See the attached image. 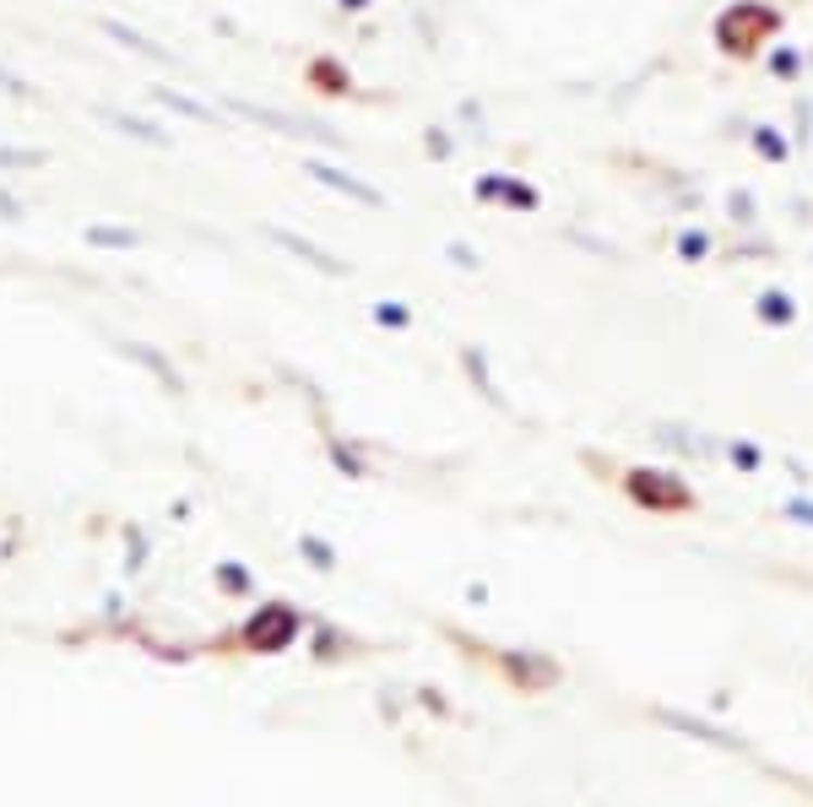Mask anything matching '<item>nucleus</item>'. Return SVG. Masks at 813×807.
Here are the masks:
<instances>
[{
    "mask_svg": "<svg viewBox=\"0 0 813 807\" xmlns=\"http://www.w3.org/2000/svg\"><path fill=\"white\" fill-rule=\"evenodd\" d=\"M716 49L722 54H733V60H754L760 49H771L776 43V33H781V11L771 5V0H733V5H722L716 11Z\"/></svg>",
    "mask_w": 813,
    "mask_h": 807,
    "instance_id": "1",
    "label": "nucleus"
},
{
    "mask_svg": "<svg viewBox=\"0 0 813 807\" xmlns=\"http://www.w3.org/2000/svg\"><path fill=\"white\" fill-rule=\"evenodd\" d=\"M624 493H629L640 509H656V515L695 509V493H689V482H684V477H673V471H651V466L629 471V477H624Z\"/></svg>",
    "mask_w": 813,
    "mask_h": 807,
    "instance_id": "2",
    "label": "nucleus"
},
{
    "mask_svg": "<svg viewBox=\"0 0 813 807\" xmlns=\"http://www.w3.org/2000/svg\"><path fill=\"white\" fill-rule=\"evenodd\" d=\"M304 174H310L315 185H326V190H337V196L359 201V206H375V212H386V196H380L370 179H353L348 168H337V163H326V157H310V163H304Z\"/></svg>",
    "mask_w": 813,
    "mask_h": 807,
    "instance_id": "3",
    "label": "nucleus"
},
{
    "mask_svg": "<svg viewBox=\"0 0 813 807\" xmlns=\"http://www.w3.org/2000/svg\"><path fill=\"white\" fill-rule=\"evenodd\" d=\"M266 239H272V244H283L288 255H299V261H304V266H315V272H332V277H348V272H353L348 261H337L332 250H321L315 239H304V234H293V228H266Z\"/></svg>",
    "mask_w": 813,
    "mask_h": 807,
    "instance_id": "4",
    "label": "nucleus"
},
{
    "mask_svg": "<svg viewBox=\"0 0 813 807\" xmlns=\"http://www.w3.org/2000/svg\"><path fill=\"white\" fill-rule=\"evenodd\" d=\"M754 315H760V326H771V331H792V326H798V299H792L787 288H765V293L754 299Z\"/></svg>",
    "mask_w": 813,
    "mask_h": 807,
    "instance_id": "5",
    "label": "nucleus"
},
{
    "mask_svg": "<svg viewBox=\"0 0 813 807\" xmlns=\"http://www.w3.org/2000/svg\"><path fill=\"white\" fill-rule=\"evenodd\" d=\"M673 255H678L684 266H705V261L716 255V234H711V228H700V223H689V228H678V234H673Z\"/></svg>",
    "mask_w": 813,
    "mask_h": 807,
    "instance_id": "6",
    "label": "nucleus"
},
{
    "mask_svg": "<svg viewBox=\"0 0 813 807\" xmlns=\"http://www.w3.org/2000/svg\"><path fill=\"white\" fill-rule=\"evenodd\" d=\"M765 71H771L776 81H803L809 54H803L798 43H771V49H765Z\"/></svg>",
    "mask_w": 813,
    "mask_h": 807,
    "instance_id": "7",
    "label": "nucleus"
},
{
    "mask_svg": "<svg viewBox=\"0 0 813 807\" xmlns=\"http://www.w3.org/2000/svg\"><path fill=\"white\" fill-rule=\"evenodd\" d=\"M493 201H499V206H510V212H521V217L542 206V196H537L526 179H515V174H499V196H493Z\"/></svg>",
    "mask_w": 813,
    "mask_h": 807,
    "instance_id": "8",
    "label": "nucleus"
},
{
    "mask_svg": "<svg viewBox=\"0 0 813 807\" xmlns=\"http://www.w3.org/2000/svg\"><path fill=\"white\" fill-rule=\"evenodd\" d=\"M109 119H114L125 136H136V141H152V147H168V141H174L158 119H136V114H125V109H109Z\"/></svg>",
    "mask_w": 813,
    "mask_h": 807,
    "instance_id": "9",
    "label": "nucleus"
},
{
    "mask_svg": "<svg viewBox=\"0 0 813 807\" xmlns=\"http://www.w3.org/2000/svg\"><path fill=\"white\" fill-rule=\"evenodd\" d=\"M749 147H754V152H760L765 163H787V157H792V141H787V136H781L776 125H765V119L754 125V136H749Z\"/></svg>",
    "mask_w": 813,
    "mask_h": 807,
    "instance_id": "10",
    "label": "nucleus"
},
{
    "mask_svg": "<svg viewBox=\"0 0 813 807\" xmlns=\"http://www.w3.org/2000/svg\"><path fill=\"white\" fill-rule=\"evenodd\" d=\"M727 217H733V228H754L760 223V201H754V190H727Z\"/></svg>",
    "mask_w": 813,
    "mask_h": 807,
    "instance_id": "11",
    "label": "nucleus"
},
{
    "mask_svg": "<svg viewBox=\"0 0 813 807\" xmlns=\"http://www.w3.org/2000/svg\"><path fill=\"white\" fill-rule=\"evenodd\" d=\"M87 244H98V250H141L147 239L136 228H87Z\"/></svg>",
    "mask_w": 813,
    "mask_h": 807,
    "instance_id": "12",
    "label": "nucleus"
},
{
    "mask_svg": "<svg viewBox=\"0 0 813 807\" xmlns=\"http://www.w3.org/2000/svg\"><path fill=\"white\" fill-rule=\"evenodd\" d=\"M461 364H466V375L477 380V391H483L488 402H499V406H504V396H499V386L488 380V358H483V348H461Z\"/></svg>",
    "mask_w": 813,
    "mask_h": 807,
    "instance_id": "13",
    "label": "nucleus"
},
{
    "mask_svg": "<svg viewBox=\"0 0 813 807\" xmlns=\"http://www.w3.org/2000/svg\"><path fill=\"white\" fill-rule=\"evenodd\" d=\"M103 33H114L125 49H136V54H158V60H168V49H158L147 33H136V27H125V22H103Z\"/></svg>",
    "mask_w": 813,
    "mask_h": 807,
    "instance_id": "14",
    "label": "nucleus"
},
{
    "mask_svg": "<svg viewBox=\"0 0 813 807\" xmlns=\"http://www.w3.org/2000/svg\"><path fill=\"white\" fill-rule=\"evenodd\" d=\"M792 147H803V152L813 147V98L809 92L792 103Z\"/></svg>",
    "mask_w": 813,
    "mask_h": 807,
    "instance_id": "15",
    "label": "nucleus"
},
{
    "mask_svg": "<svg viewBox=\"0 0 813 807\" xmlns=\"http://www.w3.org/2000/svg\"><path fill=\"white\" fill-rule=\"evenodd\" d=\"M423 147H428V157H434V163H450L461 141H455V130H445V125H428V130H423Z\"/></svg>",
    "mask_w": 813,
    "mask_h": 807,
    "instance_id": "16",
    "label": "nucleus"
},
{
    "mask_svg": "<svg viewBox=\"0 0 813 807\" xmlns=\"http://www.w3.org/2000/svg\"><path fill=\"white\" fill-rule=\"evenodd\" d=\"M375 320H380L386 331H406V326H412V310H406L402 299H380V304H375Z\"/></svg>",
    "mask_w": 813,
    "mask_h": 807,
    "instance_id": "17",
    "label": "nucleus"
},
{
    "mask_svg": "<svg viewBox=\"0 0 813 807\" xmlns=\"http://www.w3.org/2000/svg\"><path fill=\"white\" fill-rule=\"evenodd\" d=\"M158 98H163V103H168L174 114H185V119H201V125H217V114H212V109H201L196 98H179V92H158Z\"/></svg>",
    "mask_w": 813,
    "mask_h": 807,
    "instance_id": "18",
    "label": "nucleus"
},
{
    "mask_svg": "<svg viewBox=\"0 0 813 807\" xmlns=\"http://www.w3.org/2000/svg\"><path fill=\"white\" fill-rule=\"evenodd\" d=\"M445 261H450V266H461V272H483V255H477L472 244H461V239H450V244H445Z\"/></svg>",
    "mask_w": 813,
    "mask_h": 807,
    "instance_id": "19",
    "label": "nucleus"
},
{
    "mask_svg": "<svg viewBox=\"0 0 813 807\" xmlns=\"http://www.w3.org/2000/svg\"><path fill=\"white\" fill-rule=\"evenodd\" d=\"M570 244H580V250H597V255H608V261H618V250H613L608 239H597V234H580V228H570Z\"/></svg>",
    "mask_w": 813,
    "mask_h": 807,
    "instance_id": "20",
    "label": "nucleus"
},
{
    "mask_svg": "<svg viewBox=\"0 0 813 807\" xmlns=\"http://www.w3.org/2000/svg\"><path fill=\"white\" fill-rule=\"evenodd\" d=\"M337 5H342V11H370L375 0H337Z\"/></svg>",
    "mask_w": 813,
    "mask_h": 807,
    "instance_id": "21",
    "label": "nucleus"
}]
</instances>
